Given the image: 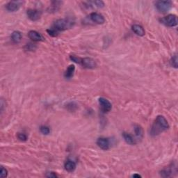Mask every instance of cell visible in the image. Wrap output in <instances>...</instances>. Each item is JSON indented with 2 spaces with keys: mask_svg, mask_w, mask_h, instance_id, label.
Segmentation results:
<instances>
[{
  "mask_svg": "<svg viewBox=\"0 0 178 178\" xmlns=\"http://www.w3.org/2000/svg\"><path fill=\"white\" fill-rule=\"evenodd\" d=\"M8 175V171L6 168H4L3 166H2L1 170H0V177L2 178L6 177Z\"/></svg>",
  "mask_w": 178,
  "mask_h": 178,
  "instance_id": "cell-23",
  "label": "cell"
},
{
  "mask_svg": "<svg viewBox=\"0 0 178 178\" xmlns=\"http://www.w3.org/2000/svg\"><path fill=\"white\" fill-rule=\"evenodd\" d=\"M22 4V2L20 1H12L8 2L6 6V10L10 11V12H15V11L19 10Z\"/></svg>",
  "mask_w": 178,
  "mask_h": 178,
  "instance_id": "cell-9",
  "label": "cell"
},
{
  "mask_svg": "<svg viewBox=\"0 0 178 178\" xmlns=\"http://www.w3.org/2000/svg\"><path fill=\"white\" fill-rule=\"evenodd\" d=\"M81 65L87 69H93L97 66V63L94 59L92 58L86 57L81 59Z\"/></svg>",
  "mask_w": 178,
  "mask_h": 178,
  "instance_id": "cell-6",
  "label": "cell"
},
{
  "mask_svg": "<svg viewBox=\"0 0 178 178\" xmlns=\"http://www.w3.org/2000/svg\"><path fill=\"white\" fill-rule=\"evenodd\" d=\"M26 47H27V49L29 50H33V46L32 45V44H27V45H26Z\"/></svg>",
  "mask_w": 178,
  "mask_h": 178,
  "instance_id": "cell-26",
  "label": "cell"
},
{
  "mask_svg": "<svg viewBox=\"0 0 178 178\" xmlns=\"http://www.w3.org/2000/svg\"><path fill=\"white\" fill-rule=\"evenodd\" d=\"M17 138L22 141H26V140H27V137H26V135L24 133H18V134H17Z\"/></svg>",
  "mask_w": 178,
  "mask_h": 178,
  "instance_id": "cell-24",
  "label": "cell"
},
{
  "mask_svg": "<svg viewBox=\"0 0 178 178\" xmlns=\"http://www.w3.org/2000/svg\"><path fill=\"white\" fill-rule=\"evenodd\" d=\"M11 39L13 41V43H18L22 40V34L18 31H15L11 34Z\"/></svg>",
  "mask_w": 178,
  "mask_h": 178,
  "instance_id": "cell-17",
  "label": "cell"
},
{
  "mask_svg": "<svg viewBox=\"0 0 178 178\" xmlns=\"http://www.w3.org/2000/svg\"><path fill=\"white\" fill-rule=\"evenodd\" d=\"M90 18L93 22L97 24H102L105 22V19H104L103 15L96 12L91 13Z\"/></svg>",
  "mask_w": 178,
  "mask_h": 178,
  "instance_id": "cell-10",
  "label": "cell"
},
{
  "mask_svg": "<svg viewBox=\"0 0 178 178\" xmlns=\"http://www.w3.org/2000/svg\"><path fill=\"white\" fill-rule=\"evenodd\" d=\"M178 59H177V55L173 56L171 59V65H172L174 68H177V64H178Z\"/></svg>",
  "mask_w": 178,
  "mask_h": 178,
  "instance_id": "cell-22",
  "label": "cell"
},
{
  "mask_svg": "<svg viewBox=\"0 0 178 178\" xmlns=\"http://www.w3.org/2000/svg\"><path fill=\"white\" fill-rule=\"evenodd\" d=\"M132 29L133 32H134L137 35H139V36H143L145 33H146L143 26L139 25V24H134Z\"/></svg>",
  "mask_w": 178,
  "mask_h": 178,
  "instance_id": "cell-13",
  "label": "cell"
},
{
  "mask_svg": "<svg viewBox=\"0 0 178 178\" xmlns=\"http://www.w3.org/2000/svg\"><path fill=\"white\" fill-rule=\"evenodd\" d=\"M88 5L89 7L102 8L104 6V3L102 1H91L88 2Z\"/></svg>",
  "mask_w": 178,
  "mask_h": 178,
  "instance_id": "cell-18",
  "label": "cell"
},
{
  "mask_svg": "<svg viewBox=\"0 0 178 178\" xmlns=\"http://www.w3.org/2000/svg\"><path fill=\"white\" fill-rule=\"evenodd\" d=\"M99 104L103 112L107 113L109 112L112 109V104L107 99L104 98V97H100L99 98Z\"/></svg>",
  "mask_w": 178,
  "mask_h": 178,
  "instance_id": "cell-5",
  "label": "cell"
},
{
  "mask_svg": "<svg viewBox=\"0 0 178 178\" xmlns=\"http://www.w3.org/2000/svg\"><path fill=\"white\" fill-rule=\"evenodd\" d=\"M46 176L48 177H52V178H55V177H57V175H56L54 173L51 172V173H48V174H47Z\"/></svg>",
  "mask_w": 178,
  "mask_h": 178,
  "instance_id": "cell-25",
  "label": "cell"
},
{
  "mask_svg": "<svg viewBox=\"0 0 178 178\" xmlns=\"http://www.w3.org/2000/svg\"><path fill=\"white\" fill-rule=\"evenodd\" d=\"M75 70V66L74 65H70L68 66V68H67L65 73H64V77L66 79H70L71 77H73L74 75V72Z\"/></svg>",
  "mask_w": 178,
  "mask_h": 178,
  "instance_id": "cell-15",
  "label": "cell"
},
{
  "mask_svg": "<svg viewBox=\"0 0 178 178\" xmlns=\"http://www.w3.org/2000/svg\"><path fill=\"white\" fill-rule=\"evenodd\" d=\"M47 32H48V33H49V35L53 37L57 36L58 34H59V32H58L57 30H55L54 29H53L52 27L47 30Z\"/></svg>",
  "mask_w": 178,
  "mask_h": 178,
  "instance_id": "cell-20",
  "label": "cell"
},
{
  "mask_svg": "<svg viewBox=\"0 0 178 178\" xmlns=\"http://www.w3.org/2000/svg\"><path fill=\"white\" fill-rule=\"evenodd\" d=\"M169 128L168 122L163 115H158L151 129V134L156 136Z\"/></svg>",
  "mask_w": 178,
  "mask_h": 178,
  "instance_id": "cell-1",
  "label": "cell"
},
{
  "mask_svg": "<svg viewBox=\"0 0 178 178\" xmlns=\"http://www.w3.org/2000/svg\"><path fill=\"white\" fill-rule=\"evenodd\" d=\"M173 3L171 1H157L155 3L157 9L161 13H166L172 8Z\"/></svg>",
  "mask_w": 178,
  "mask_h": 178,
  "instance_id": "cell-3",
  "label": "cell"
},
{
  "mask_svg": "<svg viewBox=\"0 0 178 178\" xmlns=\"http://www.w3.org/2000/svg\"><path fill=\"white\" fill-rule=\"evenodd\" d=\"M28 36L30 39H32L33 41L35 42L41 41L42 39H43L42 35L38 32H35V31H30L28 33Z\"/></svg>",
  "mask_w": 178,
  "mask_h": 178,
  "instance_id": "cell-12",
  "label": "cell"
},
{
  "mask_svg": "<svg viewBox=\"0 0 178 178\" xmlns=\"http://www.w3.org/2000/svg\"><path fill=\"white\" fill-rule=\"evenodd\" d=\"M75 24V21L70 18L59 19L56 20L54 23L52 28L57 30L58 32H63L70 29Z\"/></svg>",
  "mask_w": 178,
  "mask_h": 178,
  "instance_id": "cell-2",
  "label": "cell"
},
{
  "mask_svg": "<svg viewBox=\"0 0 178 178\" xmlns=\"http://www.w3.org/2000/svg\"><path fill=\"white\" fill-rule=\"evenodd\" d=\"M160 21L161 22L162 24H165L167 26H170V27L175 26L177 24V16L173 14L168 15L167 16L163 17V18L160 20Z\"/></svg>",
  "mask_w": 178,
  "mask_h": 178,
  "instance_id": "cell-4",
  "label": "cell"
},
{
  "mask_svg": "<svg viewBox=\"0 0 178 178\" xmlns=\"http://www.w3.org/2000/svg\"><path fill=\"white\" fill-rule=\"evenodd\" d=\"M134 132L136 137L138 139H142L143 137V128L139 124H135L134 125Z\"/></svg>",
  "mask_w": 178,
  "mask_h": 178,
  "instance_id": "cell-16",
  "label": "cell"
},
{
  "mask_svg": "<svg viewBox=\"0 0 178 178\" xmlns=\"http://www.w3.org/2000/svg\"><path fill=\"white\" fill-rule=\"evenodd\" d=\"M70 59L71 61H74L75 63L81 64V58L78 57H77V56H75V55H71V56H70Z\"/></svg>",
  "mask_w": 178,
  "mask_h": 178,
  "instance_id": "cell-21",
  "label": "cell"
},
{
  "mask_svg": "<svg viewBox=\"0 0 178 178\" xmlns=\"http://www.w3.org/2000/svg\"><path fill=\"white\" fill-rule=\"evenodd\" d=\"M64 168H65L66 170L68 172H73L76 168V163L75 161H72V160H68L64 165Z\"/></svg>",
  "mask_w": 178,
  "mask_h": 178,
  "instance_id": "cell-14",
  "label": "cell"
},
{
  "mask_svg": "<svg viewBox=\"0 0 178 178\" xmlns=\"http://www.w3.org/2000/svg\"><path fill=\"white\" fill-rule=\"evenodd\" d=\"M122 137L127 143H128L129 145H132V146H134V145H136L137 143V141L136 139L134 138L132 135H131L130 134L127 133V132H123L122 133Z\"/></svg>",
  "mask_w": 178,
  "mask_h": 178,
  "instance_id": "cell-11",
  "label": "cell"
},
{
  "mask_svg": "<svg viewBox=\"0 0 178 178\" xmlns=\"http://www.w3.org/2000/svg\"><path fill=\"white\" fill-rule=\"evenodd\" d=\"M97 145L103 150H107L110 148V142L107 138L100 137L97 139Z\"/></svg>",
  "mask_w": 178,
  "mask_h": 178,
  "instance_id": "cell-8",
  "label": "cell"
},
{
  "mask_svg": "<svg viewBox=\"0 0 178 178\" xmlns=\"http://www.w3.org/2000/svg\"><path fill=\"white\" fill-rule=\"evenodd\" d=\"M41 12L36 9H29L26 11V15L32 21H37L41 18Z\"/></svg>",
  "mask_w": 178,
  "mask_h": 178,
  "instance_id": "cell-7",
  "label": "cell"
},
{
  "mask_svg": "<svg viewBox=\"0 0 178 178\" xmlns=\"http://www.w3.org/2000/svg\"><path fill=\"white\" fill-rule=\"evenodd\" d=\"M132 177H141V175H139V174H134V175H133Z\"/></svg>",
  "mask_w": 178,
  "mask_h": 178,
  "instance_id": "cell-27",
  "label": "cell"
},
{
  "mask_svg": "<svg viewBox=\"0 0 178 178\" xmlns=\"http://www.w3.org/2000/svg\"><path fill=\"white\" fill-rule=\"evenodd\" d=\"M40 130H41V132L44 135H48L50 132V128L47 126H41V128H40Z\"/></svg>",
  "mask_w": 178,
  "mask_h": 178,
  "instance_id": "cell-19",
  "label": "cell"
}]
</instances>
